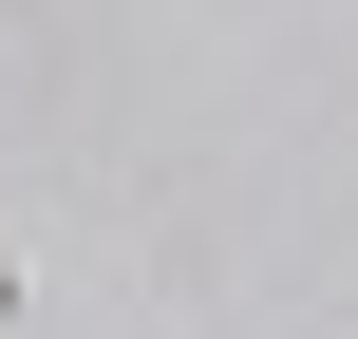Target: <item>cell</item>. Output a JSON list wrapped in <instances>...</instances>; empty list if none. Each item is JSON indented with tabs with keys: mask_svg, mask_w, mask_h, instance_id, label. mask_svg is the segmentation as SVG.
Returning <instances> with one entry per match:
<instances>
[{
	"mask_svg": "<svg viewBox=\"0 0 358 339\" xmlns=\"http://www.w3.org/2000/svg\"><path fill=\"white\" fill-rule=\"evenodd\" d=\"M0 339H19V245H0Z\"/></svg>",
	"mask_w": 358,
	"mask_h": 339,
	"instance_id": "1",
	"label": "cell"
}]
</instances>
